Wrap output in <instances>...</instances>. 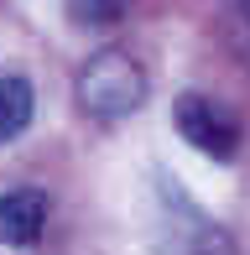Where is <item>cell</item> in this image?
<instances>
[{
  "label": "cell",
  "mask_w": 250,
  "mask_h": 255,
  "mask_svg": "<svg viewBox=\"0 0 250 255\" xmlns=\"http://www.w3.org/2000/svg\"><path fill=\"white\" fill-rule=\"evenodd\" d=\"M31 115H37V89L26 73H0V146L26 135Z\"/></svg>",
  "instance_id": "5b68a950"
},
{
  "label": "cell",
  "mask_w": 250,
  "mask_h": 255,
  "mask_svg": "<svg viewBox=\"0 0 250 255\" xmlns=\"http://www.w3.org/2000/svg\"><path fill=\"white\" fill-rule=\"evenodd\" d=\"M73 99L89 120H130L146 104V68L125 47H99L73 78Z\"/></svg>",
  "instance_id": "6da1fadb"
},
{
  "label": "cell",
  "mask_w": 250,
  "mask_h": 255,
  "mask_svg": "<svg viewBox=\"0 0 250 255\" xmlns=\"http://www.w3.org/2000/svg\"><path fill=\"white\" fill-rule=\"evenodd\" d=\"M125 10H130V0H68V16H73L78 26H89V31L115 26Z\"/></svg>",
  "instance_id": "8992f818"
},
{
  "label": "cell",
  "mask_w": 250,
  "mask_h": 255,
  "mask_svg": "<svg viewBox=\"0 0 250 255\" xmlns=\"http://www.w3.org/2000/svg\"><path fill=\"white\" fill-rule=\"evenodd\" d=\"M172 130L183 135L188 146H198L203 156L230 161L240 151V125L224 104H214L209 94H177L172 99Z\"/></svg>",
  "instance_id": "3957f363"
},
{
  "label": "cell",
  "mask_w": 250,
  "mask_h": 255,
  "mask_svg": "<svg viewBox=\"0 0 250 255\" xmlns=\"http://www.w3.org/2000/svg\"><path fill=\"white\" fill-rule=\"evenodd\" d=\"M156 250L162 255H235L230 229H219L183 188L162 177V208H156Z\"/></svg>",
  "instance_id": "7a4b0ae2"
},
{
  "label": "cell",
  "mask_w": 250,
  "mask_h": 255,
  "mask_svg": "<svg viewBox=\"0 0 250 255\" xmlns=\"http://www.w3.org/2000/svg\"><path fill=\"white\" fill-rule=\"evenodd\" d=\"M42 229H47V193H42V188H10V193H0V245H5V250L37 245Z\"/></svg>",
  "instance_id": "277c9868"
}]
</instances>
